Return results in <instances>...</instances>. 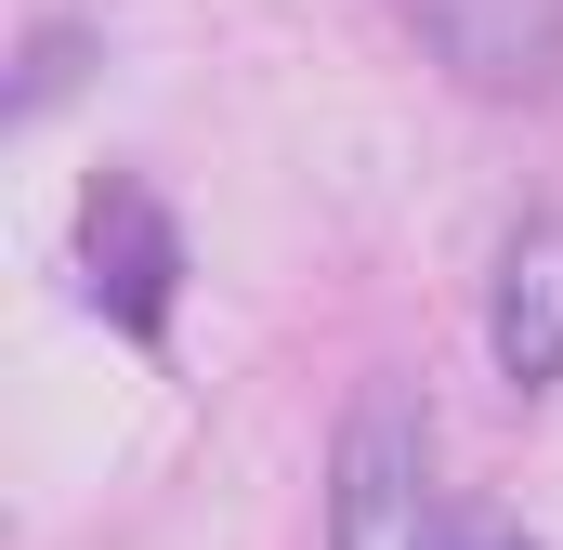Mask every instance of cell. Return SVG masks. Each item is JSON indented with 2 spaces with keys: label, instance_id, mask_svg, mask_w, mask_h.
<instances>
[{
  "label": "cell",
  "instance_id": "6da1fadb",
  "mask_svg": "<svg viewBox=\"0 0 563 550\" xmlns=\"http://www.w3.org/2000/svg\"><path fill=\"white\" fill-rule=\"evenodd\" d=\"M328 550H432V419L407 381H367L328 446Z\"/></svg>",
  "mask_w": 563,
  "mask_h": 550
},
{
  "label": "cell",
  "instance_id": "7a4b0ae2",
  "mask_svg": "<svg viewBox=\"0 0 563 550\" xmlns=\"http://www.w3.org/2000/svg\"><path fill=\"white\" fill-rule=\"evenodd\" d=\"M79 301L119 328V341H170V301H184V223L144 170H106L79 197Z\"/></svg>",
  "mask_w": 563,
  "mask_h": 550
},
{
  "label": "cell",
  "instance_id": "3957f363",
  "mask_svg": "<svg viewBox=\"0 0 563 550\" xmlns=\"http://www.w3.org/2000/svg\"><path fill=\"white\" fill-rule=\"evenodd\" d=\"M394 26L485 106H551L563 92V0H394Z\"/></svg>",
  "mask_w": 563,
  "mask_h": 550
},
{
  "label": "cell",
  "instance_id": "277c9868",
  "mask_svg": "<svg viewBox=\"0 0 563 550\" xmlns=\"http://www.w3.org/2000/svg\"><path fill=\"white\" fill-rule=\"evenodd\" d=\"M485 354L511 394H551L563 381V197L511 210L498 237V275H485Z\"/></svg>",
  "mask_w": 563,
  "mask_h": 550
},
{
  "label": "cell",
  "instance_id": "5b68a950",
  "mask_svg": "<svg viewBox=\"0 0 563 550\" xmlns=\"http://www.w3.org/2000/svg\"><path fill=\"white\" fill-rule=\"evenodd\" d=\"M92 40H106L92 13H53V26L26 40V66H13V92H0V119H13V132H40V119H53V106L79 92V53H92Z\"/></svg>",
  "mask_w": 563,
  "mask_h": 550
},
{
  "label": "cell",
  "instance_id": "8992f818",
  "mask_svg": "<svg viewBox=\"0 0 563 550\" xmlns=\"http://www.w3.org/2000/svg\"><path fill=\"white\" fill-rule=\"evenodd\" d=\"M445 550H525V538H511V525H459Z\"/></svg>",
  "mask_w": 563,
  "mask_h": 550
}]
</instances>
